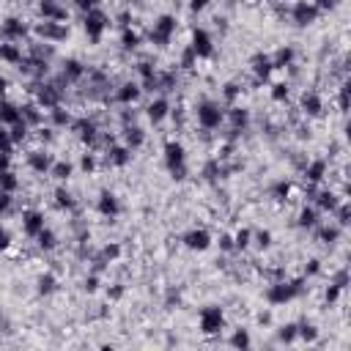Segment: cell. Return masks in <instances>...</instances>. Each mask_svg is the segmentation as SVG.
Masks as SVG:
<instances>
[{
    "label": "cell",
    "mask_w": 351,
    "mask_h": 351,
    "mask_svg": "<svg viewBox=\"0 0 351 351\" xmlns=\"http://www.w3.org/2000/svg\"><path fill=\"white\" fill-rule=\"evenodd\" d=\"M220 121H222V110H220L217 102H209V99H206V102H201V105H198V124H201L203 132L217 129Z\"/></svg>",
    "instance_id": "6da1fadb"
},
{
    "label": "cell",
    "mask_w": 351,
    "mask_h": 351,
    "mask_svg": "<svg viewBox=\"0 0 351 351\" xmlns=\"http://www.w3.org/2000/svg\"><path fill=\"white\" fill-rule=\"evenodd\" d=\"M165 165L176 179H184V148L179 143H167L165 146Z\"/></svg>",
    "instance_id": "7a4b0ae2"
},
{
    "label": "cell",
    "mask_w": 351,
    "mask_h": 351,
    "mask_svg": "<svg viewBox=\"0 0 351 351\" xmlns=\"http://www.w3.org/2000/svg\"><path fill=\"white\" fill-rule=\"evenodd\" d=\"M33 30H36V36L47 38V42H61V38H66V36H69V28L63 25V22H55V20H44V22H38V25H36Z\"/></svg>",
    "instance_id": "3957f363"
},
{
    "label": "cell",
    "mask_w": 351,
    "mask_h": 351,
    "mask_svg": "<svg viewBox=\"0 0 351 351\" xmlns=\"http://www.w3.org/2000/svg\"><path fill=\"white\" fill-rule=\"evenodd\" d=\"M302 291V280H297V283H288V285H272V288H269V302H275V305H280V302H288V299H294L297 297V294Z\"/></svg>",
    "instance_id": "277c9868"
},
{
    "label": "cell",
    "mask_w": 351,
    "mask_h": 351,
    "mask_svg": "<svg viewBox=\"0 0 351 351\" xmlns=\"http://www.w3.org/2000/svg\"><path fill=\"white\" fill-rule=\"evenodd\" d=\"M105 28H107V17L99 9L85 11V30H88V36H91L93 42H99V36H102V30H105Z\"/></svg>",
    "instance_id": "5b68a950"
},
{
    "label": "cell",
    "mask_w": 351,
    "mask_h": 351,
    "mask_svg": "<svg viewBox=\"0 0 351 351\" xmlns=\"http://www.w3.org/2000/svg\"><path fill=\"white\" fill-rule=\"evenodd\" d=\"M222 324H225V318H222L220 307H206L201 313V329L203 332H217V329H222Z\"/></svg>",
    "instance_id": "8992f818"
},
{
    "label": "cell",
    "mask_w": 351,
    "mask_h": 351,
    "mask_svg": "<svg viewBox=\"0 0 351 351\" xmlns=\"http://www.w3.org/2000/svg\"><path fill=\"white\" fill-rule=\"evenodd\" d=\"M318 11L313 3H297L294 6V22H297V25H310V22H316L318 20Z\"/></svg>",
    "instance_id": "52a82bcc"
},
{
    "label": "cell",
    "mask_w": 351,
    "mask_h": 351,
    "mask_svg": "<svg viewBox=\"0 0 351 351\" xmlns=\"http://www.w3.org/2000/svg\"><path fill=\"white\" fill-rule=\"evenodd\" d=\"M61 85H63L61 80H58V83H50V85H42V91H38V102L47 105V107H55L61 102V96H63V88Z\"/></svg>",
    "instance_id": "ba28073f"
},
{
    "label": "cell",
    "mask_w": 351,
    "mask_h": 351,
    "mask_svg": "<svg viewBox=\"0 0 351 351\" xmlns=\"http://www.w3.org/2000/svg\"><path fill=\"white\" fill-rule=\"evenodd\" d=\"M192 52L198 55V58H209V55L214 52L211 36L206 33V30H195V36H192Z\"/></svg>",
    "instance_id": "9c48e42d"
},
{
    "label": "cell",
    "mask_w": 351,
    "mask_h": 351,
    "mask_svg": "<svg viewBox=\"0 0 351 351\" xmlns=\"http://www.w3.org/2000/svg\"><path fill=\"white\" fill-rule=\"evenodd\" d=\"M0 33H3V38H6V42H22V36H25L28 33V28L25 25H22V22L20 20H6L3 22V28H0Z\"/></svg>",
    "instance_id": "30bf717a"
},
{
    "label": "cell",
    "mask_w": 351,
    "mask_h": 351,
    "mask_svg": "<svg viewBox=\"0 0 351 351\" xmlns=\"http://www.w3.org/2000/svg\"><path fill=\"white\" fill-rule=\"evenodd\" d=\"M42 228H44V217L38 211H25V214H22V233H25V236L36 239V233Z\"/></svg>",
    "instance_id": "8fae6325"
},
{
    "label": "cell",
    "mask_w": 351,
    "mask_h": 351,
    "mask_svg": "<svg viewBox=\"0 0 351 351\" xmlns=\"http://www.w3.org/2000/svg\"><path fill=\"white\" fill-rule=\"evenodd\" d=\"M176 30V20L173 17H162L154 25V30H151V38H154V42H159V44H165L167 38H170V33Z\"/></svg>",
    "instance_id": "7c38bea8"
},
{
    "label": "cell",
    "mask_w": 351,
    "mask_h": 351,
    "mask_svg": "<svg viewBox=\"0 0 351 351\" xmlns=\"http://www.w3.org/2000/svg\"><path fill=\"white\" fill-rule=\"evenodd\" d=\"M38 11L44 14V20H55V22L66 20V9H61L58 0H38Z\"/></svg>",
    "instance_id": "4fadbf2b"
},
{
    "label": "cell",
    "mask_w": 351,
    "mask_h": 351,
    "mask_svg": "<svg viewBox=\"0 0 351 351\" xmlns=\"http://www.w3.org/2000/svg\"><path fill=\"white\" fill-rule=\"evenodd\" d=\"M184 244L189 250H206L211 244V236H209V230H189L184 236Z\"/></svg>",
    "instance_id": "5bb4252c"
},
{
    "label": "cell",
    "mask_w": 351,
    "mask_h": 351,
    "mask_svg": "<svg viewBox=\"0 0 351 351\" xmlns=\"http://www.w3.org/2000/svg\"><path fill=\"white\" fill-rule=\"evenodd\" d=\"M272 69H275V63H272L269 55H255V58H252V71H255V77H258V80H269Z\"/></svg>",
    "instance_id": "9a60e30c"
},
{
    "label": "cell",
    "mask_w": 351,
    "mask_h": 351,
    "mask_svg": "<svg viewBox=\"0 0 351 351\" xmlns=\"http://www.w3.org/2000/svg\"><path fill=\"white\" fill-rule=\"evenodd\" d=\"M85 74L83 63L80 61H66L63 63V71H61V83H74V80H80Z\"/></svg>",
    "instance_id": "2e32d148"
},
{
    "label": "cell",
    "mask_w": 351,
    "mask_h": 351,
    "mask_svg": "<svg viewBox=\"0 0 351 351\" xmlns=\"http://www.w3.org/2000/svg\"><path fill=\"white\" fill-rule=\"evenodd\" d=\"M28 165L33 167L36 173H47V170L52 167V157L44 154V151H33V154L28 157Z\"/></svg>",
    "instance_id": "e0dca14e"
},
{
    "label": "cell",
    "mask_w": 351,
    "mask_h": 351,
    "mask_svg": "<svg viewBox=\"0 0 351 351\" xmlns=\"http://www.w3.org/2000/svg\"><path fill=\"white\" fill-rule=\"evenodd\" d=\"M99 214H105V217H115L118 214V201H115L113 192H107V189L99 195Z\"/></svg>",
    "instance_id": "ac0fdd59"
},
{
    "label": "cell",
    "mask_w": 351,
    "mask_h": 351,
    "mask_svg": "<svg viewBox=\"0 0 351 351\" xmlns=\"http://www.w3.org/2000/svg\"><path fill=\"white\" fill-rule=\"evenodd\" d=\"M324 170H326V162L324 159H316V162H307L305 165V176L310 184H318V181L324 179Z\"/></svg>",
    "instance_id": "d6986e66"
},
{
    "label": "cell",
    "mask_w": 351,
    "mask_h": 351,
    "mask_svg": "<svg viewBox=\"0 0 351 351\" xmlns=\"http://www.w3.org/2000/svg\"><path fill=\"white\" fill-rule=\"evenodd\" d=\"M22 113H20V107L17 105H11V102H0V124H14V121H20Z\"/></svg>",
    "instance_id": "ffe728a7"
},
{
    "label": "cell",
    "mask_w": 351,
    "mask_h": 351,
    "mask_svg": "<svg viewBox=\"0 0 351 351\" xmlns=\"http://www.w3.org/2000/svg\"><path fill=\"white\" fill-rule=\"evenodd\" d=\"M0 58L9 61V63H20L22 61V50L17 42H3L0 44Z\"/></svg>",
    "instance_id": "44dd1931"
},
{
    "label": "cell",
    "mask_w": 351,
    "mask_h": 351,
    "mask_svg": "<svg viewBox=\"0 0 351 351\" xmlns=\"http://www.w3.org/2000/svg\"><path fill=\"white\" fill-rule=\"evenodd\" d=\"M124 140H126V148H138V146H143V140H146V134H143V129L140 126H129L126 124V129H124Z\"/></svg>",
    "instance_id": "7402d4cb"
},
{
    "label": "cell",
    "mask_w": 351,
    "mask_h": 351,
    "mask_svg": "<svg viewBox=\"0 0 351 351\" xmlns=\"http://www.w3.org/2000/svg\"><path fill=\"white\" fill-rule=\"evenodd\" d=\"M146 113H148V118H151V121H154V124H159V121H162V118L167 115V99H162V96H159V99H154V102H151V105H148V110H146Z\"/></svg>",
    "instance_id": "603a6c76"
},
{
    "label": "cell",
    "mask_w": 351,
    "mask_h": 351,
    "mask_svg": "<svg viewBox=\"0 0 351 351\" xmlns=\"http://www.w3.org/2000/svg\"><path fill=\"white\" fill-rule=\"evenodd\" d=\"M115 96H118V102H121V105H129V102H134V99L140 96V88L134 85V83H124L121 88H118Z\"/></svg>",
    "instance_id": "cb8c5ba5"
},
{
    "label": "cell",
    "mask_w": 351,
    "mask_h": 351,
    "mask_svg": "<svg viewBox=\"0 0 351 351\" xmlns=\"http://www.w3.org/2000/svg\"><path fill=\"white\" fill-rule=\"evenodd\" d=\"M74 132H77L83 140H88V143L96 140V124H93V121H77V124H74Z\"/></svg>",
    "instance_id": "d4e9b609"
},
{
    "label": "cell",
    "mask_w": 351,
    "mask_h": 351,
    "mask_svg": "<svg viewBox=\"0 0 351 351\" xmlns=\"http://www.w3.org/2000/svg\"><path fill=\"white\" fill-rule=\"evenodd\" d=\"M36 242H38V247H42V250H55V247H58V236H55L52 230L42 228V230L36 233Z\"/></svg>",
    "instance_id": "484cf974"
},
{
    "label": "cell",
    "mask_w": 351,
    "mask_h": 351,
    "mask_svg": "<svg viewBox=\"0 0 351 351\" xmlns=\"http://www.w3.org/2000/svg\"><path fill=\"white\" fill-rule=\"evenodd\" d=\"M302 107H305V113H310V115H318L321 113V99H318V93H305L302 96Z\"/></svg>",
    "instance_id": "4316f807"
},
{
    "label": "cell",
    "mask_w": 351,
    "mask_h": 351,
    "mask_svg": "<svg viewBox=\"0 0 351 351\" xmlns=\"http://www.w3.org/2000/svg\"><path fill=\"white\" fill-rule=\"evenodd\" d=\"M316 203H318V209H324V211H335V209H338V198H335L332 192H326V189H324V192H318V198H316Z\"/></svg>",
    "instance_id": "83f0119b"
},
{
    "label": "cell",
    "mask_w": 351,
    "mask_h": 351,
    "mask_svg": "<svg viewBox=\"0 0 351 351\" xmlns=\"http://www.w3.org/2000/svg\"><path fill=\"white\" fill-rule=\"evenodd\" d=\"M9 138H11V143H22V140L28 138V124L22 121V118H20V121H14V124H11V129H9Z\"/></svg>",
    "instance_id": "f1b7e54d"
},
{
    "label": "cell",
    "mask_w": 351,
    "mask_h": 351,
    "mask_svg": "<svg viewBox=\"0 0 351 351\" xmlns=\"http://www.w3.org/2000/svg\"><path fill=\"white\" fill-rule=\"evenodd\" d=\"M20 113H22V121H25L28 126H36V124H42V113H38V110H36L33 105L22 107Z\"/></svg>",
    "instance_id": "f546056e"
},
{
    "label": "cell",
    "mask_w": 351,
    "mask_h": 351,
    "mask_svg": "<svg viewBox=\"0 0 351 351\" xmlns=\"http://www.w3.org/2000/svg\"><path fill=\"white\" fill-rule=\"evenodd\" d=\"M17 187H20V181H17V176H14L11 170H3V173H0V189H6V192H14Z\"/></svg>",
    "instance_id": "4dcf8cb0"
},
{
    "label": "cell",
    "mask_w": 351,
    "mask_h": 351,
    "mask_svg": "<svg viewBox=\"0 0 351 351\" xmlns=\"http://www.w3.org/2000/svg\"><path fill=\"white\" fill-rule=\"evenodd\" d=\"M55 203H58L61 209H74V198H71V192H66L63 187L55 189Z\"/></svg>",
    "instance_id": "1f68e13d"
},
{
    "label": "cell",
    "mask_w": 351,
    "mask_h": 351,
    "mask_svg": "<svg viewBox=\"0 0 351 351\" xmlns=\"http://www.w3.org/2000/svg\"><path fill=\"white\" fill-rule=\"evenodd\" d=\"M291 61H294V50H291V47H283V50L272 58V63H275L277 69H280V66H291Z\"/></svg>",
    "instance_id": "d6a6232c"
},
{
    "label": "cell",
    "mask_w": 351,
    "mask_h": 351,
    "mask_svg": "<svg viewBox=\"0 0 351 351\" xmlns=\"http://www.w3.org/2000/svg\"><path fill=\"white\" fill-rule=\"evenodd\" d=\"M50 173H52L58 181H63V179H69V176H71V165H69V162H55V165L50 167Z\"/></svg>",
    "instance_id": "836d02e7"
},
{
    "label": "cell",
    "mask_w": 351,
    "mask_h": 351,
    "mask_svg": "<svg viewBox=\"0 0 351 351\" xmlns=\"http://www.w3.org/2000/svg\"><path fill=\"white\" fill-rule=\"evenodd\" d=\"M316 220H318V211L316 209H302V214H299V225L302 228H313Z\"/></svg>",
    "instance_id": "e575fe53"
},
{
    "label": "cell",
    "mask_w": 351,
    "mask_h": 351,
    "mask_svg": "<svg viewBox=\"0 0 351 351\" xmlns=\"http://www.w3.org/2000/svg\"><path fill=\"white\" fill-rule=\"evenodd\" d=\"M55 291V275H42L38 277V294H52Z\"/></svg>",
    "instance_id": "d590c367"
},
{
    "label": "cell",
    "mask_w": 351,
    "mask_h": 351,
    "mask_svg": "<svg viewBox=\"0 0 351 351\" xmlns=\"http://www.w3.org/2000/svg\"><path fill=\"white\" fill-rule=\"evenodd\" d=\"M107 159L113 165H126V162H129V148H113Z\"/></svg>",
    "instance_id": "8d00e7d4"
},
{
    "label": "cell",
    "mask_w": 351,
    "mask_h": 351,
    "mask_svg": "<svg viewBox=\"0 0 351 351\" xmlns=\"http://www.w3.org/2000/svg\"><path fill=\"white\" fill-rule=\"evenodd\" d=\"M294 338H297V324H285L277 329V340H283V343H291Z\"/></svg>",
    "instance_id": "74e56055"
},
{
    "label": "cell",
    "mask_w": 351,
    "mask_h": 351,
    "mask_svg": "<svg viewBox=\"0 0 351 351\" xmlns=\"http://www.w3.org/2000/svg\"><path fill=\"white\" fill-rule=\"evenodd\" d=\"M297 335H299L302 340H307V343H313V340L318 338V332H316L313 324H302V326H297Z\"/></svg>",
    "instance_id": "f35d334b"
},
{
    "label": "cell",
    "mask_w": 351,
    "mask_h": 351,
    "mask_svg": "<svg viewBox=\"0 0 351 351\" xmlns=\"http://www.w3.org/2000/svg\"><path fill=\"white\" fill-rule=\"evenodd\" d=\"M250 239H252V233H250V230H239V233L233 236V244H236V250H244V247L250 244Z\"/></svg>",
    "instance_id": "ab89813d"
},
{
    "label": "cell",
    "mask_w": 351,
    "mask_h": 351,
    "mask_svg": "<svg viewBox=\"0 0 351 351\" xmlns=\"http://www.w3.org/2000/svg\"><path fill=\"white\" fill-rule=\"evenodd\" d=\"M255 244H258L261 250H266V247L272 244V233H269V230H258V233H255Z\"/></svg>",
    "instance_id": "60d3db41"
},
{
    "label": "cell",
    "mask_w": 351,
    "mask_h": 351,
    "mask_svg": "<svg viewBox=\"0 0 351 351\" xmlns=\"http://www.w3.org/2000/svg\"><path fill=\"white\" fill-rule=\"evenodd\" d=\"M318 236H321L324 244H332L335 239H338V228H321V230H318Z\"/></svg>",
    "instance_id": "b9f144b4"
},
{
    "label": "cell",
    "mask_w": 351,
    "mask_h": 351,
    "mask_svg": "<svg viewBox=\"0 0 351 351\" xmlns=\"http://www.w3.org/2000/svg\"><path fill=\"white\" fill-rule=\"evenodd\" d=\"M220 250H222V252H233V250H236V244H233V236L222 233V236H220Z\"/></svg>",
    "instance_id": "7bdbcfd3"
},
{
    "label": "cell",
    "mask_w": 351,
    "mask_h": 351,
    "mask_svg": "<svg viewBox=\"0 0 351 351\" xmlns=\"http://www.w3.org/2000/svg\"><path fill=\"white\" fill-rule=\"evenodd\" d=\"M230 118H233V132H239V126L247 124V113H244V110H233Z\"/></svg>",
    "instance_id": "ee69618b"
},
{
    "label": "cell",
    "mask_w": 351,
    "mask_h": 351,
    "mask_svg": "<svg viewBox=\"0 0 351 351\" xmlns=\"http://www.w3.org/2000/svg\"><path fill=\"white\" fill-rule=\"evenodd\" d=\"M11 203H14L11 192H6V189H0V211H9V209H11Z\"/></svg>",
    "instance_id": "f6af8a7d"
},
{
    "label": "cell",
    "mask_w": 351,
    "mask_h": 351,
    "mask_svg": "<svg viewBox=\"0 0 351 351\" xmlns=\"http://www.w3.org/2000/svg\"><path fill=\"white\" fill-rule=\"evenodd\" d=\"M138 71H140V74L146 77V80H151V77L157 74V71H154V66H151L148 61H140V66H138Z\"/></svg>",
    "instance_id": "bcb514c9"
},
{
    "label": "cell",
    "mask_w": 351,
    "mask_h": 351,
    "mask_svg": "<svg viewBox=\"0 0 351 351\" xmlns=\"http://www.w3.org/2000/svg\"><path fill=\"white\" fill-rule=\"evenodd\" d=\"M83 288H85L88 294H91V291H96V288H99V277H96V272H93L91 277H85V283H83Z\"/></svg>",
    "instance_id": "7dc6e473"
},
{
    "label": "cell",
    "mask_w": 351,
    "mask_h": 351,
    "mask_svg": "<svg viewBox=\"0 0 351 351\" xmlns=\"http://www.w3.org/2000/svg\"><path fill=\"white\" fill-rule=\"evenodd\" d=\"M236 93H239V85H236V83H228L225 91H222V96H225V102H233Z\"/></svg>",
    "instance_id": "c3c4849f"
},
{
    "label": "cell",
    "mask_w": 351,
    "mask_h": 351,
    "mask_svg": "<svg viewBox=\"0 0 351 351\" xmlns=\"http://www.w3.org/2000/svg\"><path fill=\"white\" fill-rule=\"evenodd\" d=\"M230 343H233V346H250V338H247V332H244V329H239V332L233 335V340H230Z\"/></svg>",
    "instance_id": "681fc988"
},
{
    "label": "cell",
    "mask_w": 351,
    "mask_h": 351,
    "mask_svg": "<svg viewBox=\"0 0 351 351\" xmlns=\"http://www.w3.org/2000/svg\"><path fill=\"white\" fill-rule=\"evenodd\" d=\"M288 189H291V187L285 184V181H280V184L272 187V195H275V198H285V195H288Z\"/></svg>",
    "instance_id": "f907efd6"
},
{
    "label": "cell",
    "mask_w": 351,
    "mask_h": 351,
    "mask_svg": "<svg viewBox=\"0 0 351 351\" xmlns=\"http://www.w3.org/2000/svg\"><path fill=\"white\" fill-rule=\"evenodd\" d=\"M52 118H55V124H69V115L63 113V110H61L58 105L52 107Z\"/></svg>",
    "instance_id": "816d5d0a"
},
{
    "label": "cell",
    "mask_w": 351,
    "mask_h": 351,
    "mask_svg": "<svg viewBox=\"0 0 351 351\" xmlns=\"http://www.w3.org/2000/svg\"><path fill=\"white\" fill-rule=\"evenodd\" d=\"M140 36L138 33H129V30H124V47H138Z\"/></svg>",
    "instance_id": "f5cc1de1"
},
{
    "label": "cell",
    "mask_w": 351,
    "mask_h": 351,
    "mask_svg": "<svg viewBox=\"0 0 351 351\" xmlns=\"http://www.w3.org/2000/svg\"><path fill=\"white\" fill-rule=\"evenodd\" d=\"M74 3H77L83 11H91V9H96V3H99V0H74Z\"/></svg>",
    "instance_id": "db71d44e"
},
{
    "label": "cell",
    "mask_w": 351,
    "mask_h": 351,
    "mask_svg": "<svg viewBox=\"0 0 351 351\" xmlns=\"http://www.w3.org/2000/svg\"><path fill=\"white\" fill-rule=\"evenodd\" d=\"M272 96H275V99H285V96H288V88H285L283 83H280V85H275Z\"/></svg>",
    "instance_id": "11a10c76"
},
{
    "label": "cell",
    "mask_w": 351,
    "mask_h": 351,
    "mask_svg": "<svg viewBox=\"0 0 351 351\" xmlns=\"http://www.w3.org/2000/svg\"><path fill=\"white\" fill-rule=\"evenodd\" d=\"M121 294H124V285H115V288H107V297H110V299H118V297H121Z\"/></svg>",
    "instance_id": "9f6ffc18"
},
{
    "label": "cell",
    "mask_w": 351,
    "mask_h": 351,
    "mask_svg": "<svg viewBox=\"0 0 351 351\" xmlns=\"http://www.w3.org/2000/svg\"><path fill=\"white\" fill-rule=\"evenodd\" d=\"M313 6H316L318 11H321V9H332V6H335V0H316Z\"/></svg>",
    "instance_id": "6f0895ef"
},
{
    "label": "cell",
    "mask_w": 351,
    "mask_h": 351,
    "mask_svg": "<svg viewBox=\"0 0 351 351\" xmlns=\"http://www.w3.org/2000/svg\"><path fill=\"white\" fill-rule=\"evenodd\" d=\"M189 6H192V11H203L206 6H209V0H192Z\"/></svg>",
    "instance_id": "680465c9"
},
{
    "label": "cell",
    "mask_w": 351,
    "mask_h": 351,
    "mask_svg": "<svg viewBox=\"0 0 351 351\" xmlns=\"http://www.w3.org/2000/svg\"><path fill=\"white\" fill-rule=\"evenodd\" d=\"M318 269H321V266H318V261H310V263H307V269H305V272H307V275H316V272H318Z\"/></svg>",
    "instance_id": "91938a15"
},
{
    "label": "cell",
    "mask_w": 351,
    "mask_h": 351,
    "mask_svg": "<svg viewBox=\"0 0 351 351\" xmlns=\"http://www.w3.org/2000/svg\"><path fill=\"white\" fill-rule=\"evenodd\" d=\"M83 170H93V159H91V157L83 159Z\"/></svg>",
    "instance_id": "94428289"
},
{
    "label": "cell",
    "mask_w": 351,
    "mask_h": 351,
    "mask_svg": "<svg viewBox=\"0 0 351 351\" xmlns=\"http://www.w3.org/2000/svg\"><path fill=\"white\" fill-rule=\"evenodd\" d=\"M258 321H261V324H269V321H272V316H269V313H261Z\"/></svg>",
    "instance_id": "6125c7cd"
},
{
    "label": "cell",
    "mask_w": 351,
    "mask_h": 351,
    "mask_svg": "<svg viewBox=\"0 0 351 351\" xmlns=\"http://www.w3.org/2000/svg\"><path fill=\"white\" fill-rule=\"evenodd\" d=\"M3 91H6V77H0V96H3Z\"/></svg>",
    "instance_id": "be15d7a7"
}]
</instances>
